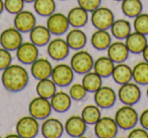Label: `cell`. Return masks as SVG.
<instances>
[{"instance_id": "31", "label": "cell", "mask_w": 148, "mask_h": 138, "mask_svg": "<svg viewBox=\"0 0 148 138\" xmlns=\"http://www.w3.org/2000/svg\"><path fill=\"white\" fill-rule=\"evenodd\" d=\"M81 83L85 87L87 93H95L103 85V77L97 74L95 71L90 70L83 74Z\"/></svg>"}, {"instance_id": "27", "label": "cell", "mask_w": 148, "mask_h": 138, "mask_svg": "<svg viewBox=\"0 0 148 138\" xmlns=\"http://www.w3.org/2000/svg\"><path fill=\"white\" fill-rule=\"evenodd\" d=\"M114 67H115V62L109 56H101L95 61L92 69L101 77H109L112 75Z\"/></svg>"}, {"instance_id": "6", "label": "cell", "mask_w": 148, "mask_h": 138, "mask_svg": "<svg viewBox=\"0 0 148 138\" xmlns=\"http://www.w3.org/2000/svg\"><path fill=\"white\" fill-rule=\"evenodd\" d=\"M115 21L113 11L108 7L99 6L91 11L90 21L97 30H109Z\"/></svg>"}, {"instance_id": "9", "label": "cell", "mask_w": 148, "mask_h": 138, "mask_svg": "<svg viewBox=\"0 0 148 138\" xmlns=\"http://www.w3.org/2000/svg\"><path fill=\"white\" fill-rule=\"evenodd\" d=\"M40 131L38 119L33 116H23L16 123V132L21 138H34Z\"/></svg>"}, {"instance_id": "44", "label": "cell", "mask_w": 148, "mask_h": 138, "mask_svg": "<svg viewBox=\"0 0 148 138\" xmlns=\"http://www.w3.org/2000/svg\"><path fill=\"white\" fill-rule=\"evenodd\" d=\"M6 137L8 138V137H19V135L17 134V132L16 133H14V134H8V135H6Z\"/></svg>"}, {"instance_id": "7", "label": "cell", "mask_w": 148, "mask_h": 138, "mask_svg": "<svg viewBox=\"0 0 148 138\" xmlns=\"http://www.w3.org/2000/svg\"><path fill=\"white\" fill-rule=\"evenodd\" d=\"M95 134L99 138H114L118 133V126L115 118L101 117L95 124Z\"/></svg>"}, {"instance_id": "38", "label": "cell", "mask_w": 148, "mask_h": 138, "mask_svg": "<svg viewBox=\"0 0 148 138\" xmlns=\"http://www.w3.org/2000/svg\"><path fill=\"white\" fill-rule=\"evenodd\" d=\"M12 63V55L10 51L5 48H0V70H4Z\"/></svg>"}, {"instance_id": "42", "label": "cell", "mask_w": 148, "mask_h": 138, "mask_svg": "<svg viewBox=\"0 0 148 138\" xmlns=\"http://www.w3.org/2000/svg\"><path fill=\"white\" fill-rule=\"evenodd\" d=\"M142 56H143L144 61L148 62V43H147V45L145 46L143 51H142Z\"/></svg>"}, {"instance_id": "3", "label": "cell", "mask_w": 148, "mask_h": 138, "mask_svg": "<svg viewBox=\"0 0 148 138\" xmlns=\"http://www.w3.org/2000/svg\"><path fill=\"white\" fill-rule=\"evenodd\" d=\"M93 63H95V60L92 55L88 51L82 49L77 50L72 55L70 60V66L72 67L74 72L82 75L92 69Z\"/></svg>"}, {"instance_id": "18", "label": "cell", "mask_w": 148, "mask_h": 138, "mask_svg": "<svg viewBox=\"0 0 148 138\" xmlns=\"http://www.w3.org/2000/svg\"><path fill=\"white\" fill-rule=\"evenodd\" d=\"M52 70H53V66L51 62L46 58H38L31 64V73L34 78L38 80L51 77Z\"/></svg>"}, {"instance_id": "47", "label": "cell", "mask_w": 148, "mask_h": 138, "mask_svg": "<svg viewBox=\"0 0 148 138\" xmlns=\"http://www.w3.org/2000/svg\"><path fill=\"white\" fill-rule=\"evenodd\" d=\"M115 1H122V0H115Z\"/></svg>"}, {"instance_id": "19", "label": "cell", "mask_w": 148, "mask_h": 138, "mask_svg": "<svg viewBox=\"0 0 148 138\" xmlns=\"http://www.w3.org/2000/svg\"><path fill=\"white\" fill-rule=\"evenodd\" d=\"M125 44L128 50L132 54H140L147 45V38L143 34L138 32H131L130 35L125 39Z\"/></svg>"}, {"instance_id": "1", "label": "cell", "mask_w": 148, "mask_h": 138, "mask_svg": "<svg viewBox=\"0 0 148 138\" xmlns=\"http://www.w3.org/2000/svg\"><path fill=\"white\" fill-rule=\"evenodd\" d=\"M1 81L5 89L11 93H18L29 83V72L18 64H10L1 75Z\"/></svg>"}, {"instance_id": "29", "label": "cell", "mask_w": 148, "mask_h": 138, "mask_svg": "<svg viewBox=\"0 0 148 138\" xmlns=\"http://www.w3.org/2000/svg\"><path fill=\"white\" fill-rule=\"evenodd\" d=\"M132 79L139 85H148V62L140 61L133 66Z\"/></svg>"}, {"instance_id": "41", "label": "cell", "mask_w": 148, "mask_h": 138, "mask_svg": "<svg viewBox=\"0 0 148 138\" xmlns=\"http://www.w3.org/2000/svg\"><path fill=\"white\" fill-rule=\"evenodd\" d=\"M139 123L141 125V127H143L144 129H146L148 131V109H145L140 114Z\"/></svg>"}, {"instance_id": "17", "label": "cell", "mask_w": 148, "mask_h": 138, "mask_svg": "<svg viewBox=\"0 0 148 138\" xmlns=\"http://www.w3.org/2000/svg\"><path fill=\"white\" fill-rule=\"evenodd\" d=\"M64 131V125L56 118L48 117L41 126L42 135L45 138H59L63 135Z\"/></svg>"}, {"instance_id": "8", "label": "cell", "mask_w": 148, "mask_h": 138, "mask_svg": "<svg viewBox=\"0 0 148 138\" xmlns=\"http://www.w3.org/2000/svg\"><path fill=\"white\" fill-rule=\"evenodd\" d=\"M52 110L53 109H52L50 100L39 97V95L32 100L29 105V115L38 120H45L50 117Z\"/></svg>"}, {"instance_id": "25", "label": "cell", "mask_w": 148, "mask_h": 138, "mask_svg": "<svg viewBox=\"0 0 148 138\" xmlns=\"http://www.w3.org/2000/svg\"><path fill=\"white\" fill-rule=\"evenodd\" d=\"M112 77L114 81L118 84H124L132 80V68L125 62L117 63L112 72Z\"/></svg>"}, {"instance_id": "40", "label": "cell", "mask_w": 148, "mask_h": 138, "mask_svg": "<svg viewBox=\"0 0 148 138\" xmlns=\"http://www.w3.org/2000/svg\"><path fill=\"white\" fill-rule=\"evenodd\" d=\"M129 138H148V131L143 127H134L130 129L128 134Z\"/></svg>"}, {"instance_id": "28", "label": "cell", "mask_w": 148, "mask_h": 138, "mask_svg": "<svg viewBox=\"0 0 148 138\" xmlns=\"http://www.w3.org/2000/svg\"><path fill=\"white\" fill-rule=\"evenodd\" d=\"M110 29L112 35L118 40H125L132 32L131 23L123 19H115Z\"/></svg>"}, {"instance_id": "32", "label": "cell", "mask_w": 148, "mask_h": 138, "mask_svg": "<svg viewBox=\"0 0 148 138\" xmlns=\"http://www.w3.org/2000/svg\"><path fill=\"white\" fill-rule=\"evenodd\" d=\"M121 8L127 17L134 19L142 12L143 5L141 0H122Z\"/></svg>"}, {"instance_id": "43", "label": "cell", "mask_w": 148, "mask_h": 138, "mask_svg": "<svg viewBox=\"0 0 148 138\" xmlns=\"http://www.w3.org/2000/svg\"><path fill=\"white\" fill-rule=\"evenodd\" d=\"M3 9H4V0H0V14L2 13Z\"/></svg>"}, {"instance_id": "39", "label": "cell", "mask_w": 148, "mask_h": 138, "mask_svg": "<svg viewBox=\"0 0 148 138\" xmlns=\"http://www.w3.org/2000/svg\"><path fill=\"white\" fill-rule=\"evenodd\" d=\"M77 3L79 6L84 8L86 11L91 12L101 6V0H77Z\"/></svg>"}, {"instance_id": "11", "label": "cell", "mask_w": 148, "mask_h": 138, "mask_svg": "<svg viewBox=\"0 0 148 138\" xmlns=\"http://www.w3.org/2000/svg\"><path fill=\"white\" fill-rule=\"evenodd\" d=\"M21 33L15 27H8L4 30L0 35V45L8 51H16L17 48L23 43Z\"/></svg>"}, {"instance_id": "30", "label": "cell", "mask_w": 148, "mask_h": 138, "mask_svg": "<svg viewBox=\"0 0 148 138\" xmlns=\"http://www.w3.org/2000/svg\"><path fill=\"white\" fill-rule=\"evenodd\" d=\"M36 91H37L39 97L50 100L54 95V93L57 91V85L50 77L40 79L37 83V87H36Z\"/></svg>"}, {"instance_id": "22", "label": "cell", "mask_w": 148, "mask_h": 138, "mask_svg": "<svg viewBox=\"0 0 148 138\" xmlns=\"http://www.w3.org/2000/svg\"><path fill=\"white\" fill-rule=\"evenodd\" d=\"M67 19L69 21V25L73 27H83L88 23L89 15L88 11L84 8L78 6H75L68 11Z\"/></svg>"}, {"instance_id": "21", "label": "cell", "mask_w": 148, "mask_h": 138, "mask_svg": "<svg viewBox=\"0 0 148 138\" xmlns=\"http://www.w3.org/2000/svg\"><path fill=\"white\" fill-rule=\"evenodd\" d=\"M108 56L113 60L115 63H121L125 62L129 57V50L124 42L117 41L111 43L109 48L107 49Z\"/></svg>"}, {"instance_id": "34", "label": "cell", "mask_w": 148, "mask_h": 138, "mask_svg": "<svg viewBox=\"0 0 148 138\" xmlns=\"http://www.w3.org/2000/svg\"><path fill=\"white\" fill-rule=\"evenodd\" d=\"M80 116L87 125H95L101 117V108L97 105H87L82 109Z\"/></svg>"}, {"instance_id": "33", "label": "cell", "mask_w": 148, "mask_h": 138, "mask_svg": "<svg viewBox=\"0 0 148 138\" xmlns=\"http://www.w3.org/2000/svg\"><path fill=\"white\" fill-rule=\"evenodd\" d=\"M34 9L39 15L48 17L56 11V1L55 0H35Z\"/></svg>"}, {"instance_id": "5", "label": "cell", "mask_w": 148, "mask_h": 138, "mask_svg": "<svg viewBox=\"0 0 148 138\" xmlns=\"http://www.w3.org/2000/svg\"><path fill=\"white\" fill-rule=\"evenodd\" d=\"M74 73L75 72L70 65L66 63H59L53 67L51 78L57 87H68L73 81Z\"/></svg>"}, {"instance_id": "36", "label": "cell", "mask_w": 148, "mask_h": 138, "mask_svg": "<svg viewBox=\"0 0 148 138\" xmlns=\"http://www.w3.org/2000/svg\"><path fill=\"white\" fill-rule=\"evenodd\" d=\"M69 95L71 97L72 100L74 101H81L85 97L87 93V91L85 89V87H83L82 83H71V87L69 89V91H68Z\"/></svg>"}, {"instance_id": "23", "label": "cell", "mask_w": 148, "mask_h": 138, "mask_svg": "<svg viewBox=\"0 0 148 138\" xmlns=\"http://www.w3.org/2000/svg\"><path fill=\"white\" fill-rule=\"evenodd\" d=\"M51 35L52 34L50 33L47 27L36 25L29 32V40L38 47H43L48 45V43L51 41Z\"/></svg>"}, {"instance_id": "46", "label": "cell", "mask_w": 148, "mask_h": 138, "mask_svg": "<svg viewBox=\"0 0 148 138\" xmlns=\"http://www.w3.org/2000/svg\"><path fill=\"white\" fill-rule=\"evenodd\" d=\"M146 95H147V97H148V87H147V89H146Z\"/></svg>"}, {"instance_id": "45", "label": "cell", "mask_w": 148, "mask_h": 138, "mask_svg": "<svg viewBox=\"0 0 148 138\" xmlns=\"http://www.w3.org/2000/svg\"><path fill=\"white\" fill-rule=\"evenodd\" d=\"M23 1H25V3H34L35 0H23Z\"/></svg>"}, {"instance_id": "15", "label": "cell", "mask_w": 148, "mask_h": 138, "mask_svg": "<svg viewBox=\"0 0 148 138\" xmlns=\"http://www.w3.org/2000/svg\"><path fill=\"white\" fill-rule=\"evenodd\" d=\"M13 25L15 29L18 30L21 33H29L34 27L37 25V19L32 11L23 9L18 13L14 14Z\"/></svg>"}, {"instance_id": "14", "label": "cell", "mask_w": 148, "mask_h": 138, "mask_svg": "<svg viewBox=\"0 0 148 138\" xmlns=\"http://www.w3.org/2000/svg\"><path fill=\"white\" fill-rule=\"evenodd\" d=\"M16 58L21 63L31 65L39 58V48L32 42H23L16 49Z\"/></svg>"}, {"instance_id": "24", "label": "cell", "mask_w": 148, "mask_h": 138, "mask_svg": "<svg viewBox=\"0 0 148 138\" xmlns=\"http://www.w3.org/2000/svg\"><path fill=\"white\" fill-rule=\"evenodd\" d=\"M52 109L58 113H64L68 111L71 107L72 99L66 91H59L54 93L53 97L50 99Z\"/></svg>"}, {"instance_id": "4", "label": "cell", "mask_w": 148, "mask_h": 138, "mask_svg": "<svg viewBox=\"0 0 148 138\" xmlns=\"http://www.w3.org/2000/svg\"><path fill=\"white\" fill-rule=\"evenodd\" d=\"M118 97L124 105L133 106L141 99V89L136 82L129 81L120 85L118 89Z\"/></svg>"}, {"instance_id": "16", "label": "cell", "mask_w": 148, "mask_h": 138, "mask_svg": "<svg viewBox=\"0 0 148 138\" xmlns=\"http://www.w3.org/2000/svg\"><path fill=\"white\" fill-rule=\"evenodd\" d=\"M87 124L82 119L81 116H70L64 124V130L70 137H81L85 133Z\"/></svg>"}, {"instance_id": "2", "label": "cell", "mask_w": 148, "mask_h": 138, "mask_svg": "<svg viewBox=\"0 0 148 138\" xmlns=\"http://www.w3.org/2000/svg\"><path fill=\"white\" fill-rule=\"evenodd\" d=\"M115 120L119 128L123 130H130L135 127L139 122V115L132 106L124 105L116 111Z\"/></svg>"}, {"instance_id": "20", "label": "cell", "mask_w": 148, "mask_h": 138, "mask_svg": "<svg viewBox=\"0 0 148 138\" xmlns=\"http://www.w3.org/2000/svg\"><path fill=\"white\" fill-rule=\"evenodd\" d=\"M66 42L70 49L77 51L85 47L87 43V37L80 27H73L68 32L66 36Z\"/></svg>"}, {"instance_id": "35", "label": "cell", "mask_w": 148, "mask_h": 138, "mask_svg": "<svg viewBox=\"0 0 148 138\" xmlns=\"http://www.w3.org/2000/svg\"><path fill=\"white\" fill-rule=\"evenodd\" d=\"M133 27L136 32L143 35H148V13H140L134 17Z\"/></svg>"}, {"instance_id": "10", "label": "cell", "mask_w": 148, "mask_h": 138, "mask_svg": "<svg viewBox=\"0 0 148 138\" xmlns=\"http://www.w3.org/2000/svg\"><path fill=\"white\" fill-rule=\"evenodd\" d=\"M46 27H48L52 35L62 36L66 34V32H68L70 25L67 15L62 12H54L48 16Z\"/></svg>"}, {"instance_id": "37", "label": "cell", "mask_w": 148, "mask_h": 138, "mask_svg": "<svg viewBox=\"0 0 148 138\" xmlns=\"http://www.w3.org/2000/svg\"><path fill=\"white\" fill-rule=\"evenodd\" d=\"M23 0H4V9L11 14H16L25 7Z\"/></svg>"}, {"instance_id": "12", "label": "cell", "mask_w": 148, "mask_h": 138, "mask_svg": "<svg viewBox=\"0 0 148 138\" xmlns=\"http://www.w3.org/2000/svg\"><path fill=\"white\" fill-rule=\"evenodd\" d=\"M47 52L51 59L55 61H61L69 55L70 48L66 40L62 38H56L48 43Z\"/></svg>"}, {"instance_id": "48", "label": "cell", "mask_w": 148, "mask_h": 138, "mask_svg": "<svg viewBox=\"0 0 148 138\" xmlns=\"http://www.w3.org/2000/svg\"><path fill=\"white\" fill-rule=\"evenodd\" d=\"M62 1H63V0H62Z\"/></svg>"}, {"instance_id": "26", "label": "cell", "mask_w": 148, "mask_h": 138, "mask_svg": "<svg viewBox=\"0 0 148 138\" xmlns=\"http://www.w3.org/2000/svg\"><path fill=\"white\" fill-rule=\"evenodd\" d=\"M91 45L95 50L103 51L109 48L112 43V36L108 30H97L91 36Z\"/></svg>"}, {"instance_id": "13", "label": "cell", "mask_w": 148, "mask_h": 138, "mask_svg": "<svg viewBox=\"0 0 148 138\" xmlns=\"http://www.w3.org/2000/svg\"><path fill=\"white\" fill-rule=\"evenodd\" d=\"M93 100L95 105L99 106L101 109H110L116 104L117 93L111 87L101 85L97 91H95Z\"/></svg>"}]
</instances>
